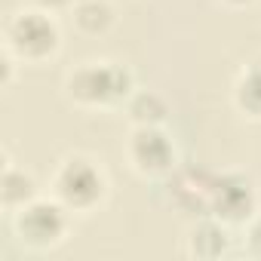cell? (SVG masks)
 <instances>
[{"instance_id": "obj_14", "label": "cell", "mask_w": 261, "mask_h": 261, "mask_svg": "<svg viewBox=\"0 0 261 261\" xmlns=\"http://www.w3.org/2000/svg\"><path fill=\"white\" fill-rule=\"evenodd\" d=\"M31 4H34L37 10H46V13H59V10L71 7L74 0H31Z\"/></svg>"}, {"instance_id": "obj_6", "label": "cell", "mask_w": 261, "mask_h": 261, "mask_svg": "<svg viewBox=\"0 0 261 261\" xmlns=\"http://www.w3.org/2000/svg\"><path fill=\"white\" fill-rule=\"evenodd\" d=\"M258 212L255 181L243 172H215L209 188V215L224 224H246Z\"/></svg>"}, {"instance_id": "obj_10", "label": "cell", "mask_w": 261, "mask_h": 261, "mask_svg": "<svg viewBox=\"0 0 261 261\" xmlns=\"http://www.w3.org/2000/svg\"><path fill=\"white\" fill-rule=\"evenodd\" d=\"M233 105H237L240 114H246L252 120H261V56L252 59L240 71V77L233 83Z\"/></svg>"}, {"instance_id": "obj_5", "label": "cell", "mask_w": 261, "mask_h": 261, "mask_svg": "<svg viewBox=\"0 0 261 261\" xmlns=\"http://www.w3.org/2000/svg\"><path fill=\"white\" fill-rule=\"evenodd\" d=\"M123 154L142 178H169L178 169V151L163 126H133Z\"/></svg>"}, {"instance_id": "obj_2", "label": "cell", "mask_w": 261, "mask_h": 261, "mask_svg": "<svg viewBox=\"0 0 261 261\" xmlns=\"http://www.w3.org/2000/svg\"><path fill=\"white\" fill-rule=\"evenodd\" d=\"M53 197L71 215H89L108 200V175L92 157L71 154L53 172Z\"/></svg>"}, {"instance_id": "obj_9", "label": "cell", "mask_w": 261, "mask_h": 261, "mask_svg": "<svg viewBox=\"0 0 261 261\" xmlns=\"http://www.w3.org/2000/svg\"><path fill=\"white\" fill-rule=\"evenodd\" d=\"M31 200H37V181H34V175L7 160L4 163V175H0V206H4V212L13 215L22 206H28Z\"/></svg>"}, {"instance_id": "obj_4", "label": "cell", "mask_w": 261, "mask_h": 261, "mask_svg": "<svg viewBox=\"0 0 261 261\" xmlns=\"http://www.w3.org/2000/svg\"><path fill=\"white\" fill-rule=\"evenodd\" d=\"M13 227L28 249L46 252V249H56L68 237L71 212L56 197H37L19 212H13Z\"/></svg>"}, {"instance_id": "obj_7", "label": "cell", "mask_w": 261, "mask_h": 261, "mask_svg": "<svg viewBox=\"0 0 261 261\" xmlns=\"http://www.w3.org/2000/svg\"><path fill=\"white\" fill-rule=\"evenodd\" d=\"M212 175L206 169H175L169 175V200L188 212V215H209V188H212Z\"/></svg>"}, {"instance_id": "obj_13", "label": "cell", "mask_w": 261, "mask_h": 261, "mask_svg": "<svg viewBox=\"0 0 261 261\" xmlns=\"http://www.w3.org/2000/svg\"><path fill=\"white\" fill-rule=\"evenodd\" d=\"M246 249H249V255L261 258V212H255L246 221Z\"/></svg>"}, {"instance_id": "obj_8", "label": "cell", "mask_w": 261, "mask_h": 261, "mask_svg": "<svg viewBox=\"0 0 261 261\" xmlns=\"http://www.w3.org/2000/svg\"><path fill=\"white\" fill-rule=\"evenodd\" d=\"M230 224L212 218V215H200L191 227H188V237H185V252L191 258H200V261H215L221 255H227L230 249Z\"/></svg>"}, {"instance_id": "obj_3", "label": "cell", "mask_w": 261, "mask_h": 261, "mask_svg": "<svg viewBox=\"0 0 261 261\" xmlns=\"http://www.w3.org/2000/svg\"><path fill=\"white\" fill-rule=\"evenodd\" d=\"M62 46V31L46 10H22L4 28V49H10L19 62L40 65L53 59Z\"/></svg>"}, {"instance_id": "obj_11", "label": "cell", "mask_w": 261, "mask_h": 261, "mask_svg": "<svg viewBox=\"0 0 261 261\" xmlns=\"http://www.w3.org/2000/svg\"><path fill=\"white\" fill-rule=\"evenodd\" d=\"M74 28L86 37H101L114 28V10L108 0H77L74 4Z\"/></svg>"}, {"instance_id": "obj_1", "label": "cell", "mask_w": 261, "mask_h": 261, "mask_svg": "<svg viewBox=\"0 0 261 261\" xmlns=\"http://www.w3.org/2000/svg\"><path fill=\"white\" fill-rule=\"evenodd\" d=\"M136 89L133 71L120 62H80L65 77V98L77 108H114Z\"/></svg>"}, {"instance_id": "obj_12", "label": "cell", "mask_w": 261, "mask_h": 261, "mask_svg": "<svg viewBox=\"0 0 261 261\" xmlns=\"http://www.w3.org/2000/svg\"><path fill=\"white\" fill-rule=\"evenodd\" d=\"M129 120L133 126H163L166 117H169V105L160 92L154 89H142V92H133L129 95Z\"/></svg>"}, {"instance_id": "obj_15", "label": "cell", "mask_w": 261, "mask_h": 261, "mask_svg": "<svg viewBox=\"0 0 261 261\" xmlns=\"http://www.w3.org/2000/svg\"><path fill=\"white\" fill-rule=\"evenodd\" d=\"M224 7H233V10H240V7H249V4H255V0H221Z\"/></svg>"}]
</instances>
